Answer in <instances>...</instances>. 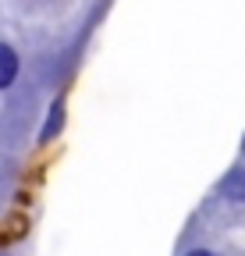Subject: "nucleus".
<instances>
[{
	"mask_svg": "<svg viewBox=\"0 0 245 256\" xmlns=\"http://www.w3.org/2000/svg\"><path fill=\"white\" fill-rule=\"evenodd\" d=\"M64 124H68V96L60 92V96H53L50 100V110H46V124L39 128V142L46 146V142H53L60 132H64Z\"/></svg>",
	"mask_w": 245,
	"mask_h": 256,
	"instance_id": "1",
	"label": "nucleus"
},
{
	"mask_svg": "<svg viewBox=\"0 0 245 256\" xmlns=\"http://www.w3.org/2000/svg\"><path fill=\"white\" fill-rule=\"evenodd\" d=\"M18 75H21V57H18V50H14L7 40H0V92L11 89V86L18 82Z\"/></svg>",
	"mask_w": 245,
	"mask_h": 256,
	"instance_id": "2",
	"label": "nucleus"
},
{
	"mask_svg": "<svg viewBox=\"0 0 245 256\" xmlns=\"http://www.w3.org/2000/svg\"><path fill=\"white\" fill-rule=\"evenodd\" d=\"M217 192H221L228 203H245V168H242V164H238V168H231V171L221 178Z\"/></svg>",
	"mask_w": 245,
	"mask_h": 256,
	"instance_id": "3",
	"label": "nucleus"
},
{
	"mask_svg": "<svg viewBox=\"0 0 245 256\" xmlns=\"http://www.w3.org/2000/svg\"><path fill=\"white\" fill-rule=\"evenodd\" d=\"M185 256H217V252H213V249H203V246H199V249H189Z\"/></svg>",
	"mask_w": 245,
	"mask_h": 256,
	"instance_id": "4",
	"label": "nucleus"
},
{
	"mask_svg": "<svg viewBox=\"0 0 245 256\" xmlns=\"http://www.w3.org/2000/svg\"><path fill=\"white\" fill-rule=\"evenodd\" d=\"M238 153H242V156H245V136H242V146H238Z\"/></svg>",
	"mask_w": 245,
	"mask_h": 256,
	"instance_id": "5",
	"label": "nucleus"
}]
</instances>
